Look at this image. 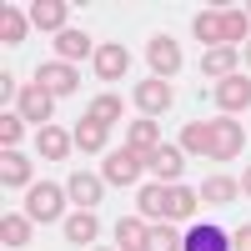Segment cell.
<instances>
[{
    "mask_svg": "<svg viewBox=\"0 0 251 251\" xmlns=\"http://www.w3.org/2000/svg\"><path fill=\"white\" fill-rule=\"evenodd\" d=\"M35 86L50 91V96H71V91H80V75L66 66V60H46V66L35 71Z\"/></svg>",
    "mask_w": 251,
    "mask_h": 251,
    "instance_id": "obj_4",
    "label": "cell"
},
{
    "mask_svg": "<svg viewBox=\"0 0 251 251\" xmlns=\"http://www.w3.org/2000/svg\"><path fill=\"white\" fill-rule=\"evenodd\" d=\"M181 156H186L181 146H161V151H156L151 161H146V166H151V171H156L166 186H176V181H181Z\"/></svg>",
    "mask_w": 251,
    "mask_h": 251,
    "instance_id": "obj_19",
    "label": "cell"
},
{
    "mask_svg": "<svg viewBox=\"0 0 251 251\" xmlns=\"http://www.w3.org/2000/svg\"><path fill=\"white\" fill-rule=\"evenodd\" d=\"M121 111H126V106H121V96H96L86 116H91V121H100V126H106V131H111V126L121 121Z\"/></svg>",
    "mask_w": 251,
    "mask_h": 251,
    "instance_id": "obj_28",
    "label": "cell"
},
{
    "mask_svg": "<svg viewBox=\"0 0 251 251\" xmlns=\"http://www.w3.org/2000/svg\"><path fill=\"white\" fill-rule=\"evenodd\" d=\"M66 196H71V191H60V186H50V181L30 186V191H25V216H30V221H55L60 206H66Z\"/></svg>",
    "mask_w": 251,
    "mask_h": 251,
    "instance_id": "obj_1",
    "label": "cell"
},
{
    "mask_svg": "<svg viewBox=\"0 0 251 251\" xmlns=\"http://www.w3.org/2000/svg\"><path fill=\"white\" fill-rule=\"evenodd\" d=\"M196 196H201V201H211V206H226V201L236 196V181H231V176H221V171H211V176L201 181V191H196Z\"/></svg>",
    "mask_w": 251,
    "mask_h": 251,
    "instance_id": "obj_24",
    "label": "cell"
},
{
    "mask_svg": "<svg viewBox=\"0 0 251 251\" xmlns=\"http://www.w3.org/2000/svg\"><path fill=\"white\" fill-rule=\"evenodd\" d=\"M66 15H71V5L66 0H35L30 5V25H40V30H66Z\"/></svg>",
    "mask_w": 251,
    "mask_h": 251,
    "instance_id": "obj_12",
    "label": "cell"
},
{
    "mask_svg": "<svg viewBox=\"0 0 251 251\" xmlns=\"http://www.w3.org/2000/svg\"><path fill=\"white\" fill-rule=\"evenodd\" d=\"M30 241V216H5V221H0V246H25Z\"/></svg>",
    "mask_w": 251,
    "mask_h": 251,
    "instance_id": "obj_26",
    "label": "cell"
},
{
    "mask_svg": "<svg viewBox=\"0 0 251 251\" xmlns=\"http://www.w3.org/2000/svg\"><path fill=\"white\" fill-rule=\"evenodd\" d=\"M25 136V116H0V146H5V151H15V141Z\"/></svg>",
    "mask_w": 251,
    "mask_h": 251,
    "instance_id": "obj_32",
    "label": "cell"
},
{
    "mask_svg": "<svg viewBox=\"0 0 251 251\" xmlns=\"http://www.w3.org/2000/svg\"><path fill=\"white\" fill-rule=\"evenodd\" d=\"M186 251H231V236L216 231V226H191V236H186Z\"/></svg>",
    "mask_w": 251,
    "mask_h": 251,
    "instance_id": "obj_23",
    "label": "cell"
},
{
    "mask_svg": "<svg viewBox=\"0 0 251 251\" xmlns=\"http://www.w3.org/2000/svg\"><path fill=\"white\" fill-rule=\"evenodd\" d=\"M25 30H30V15L25 10H15V5H0V46H20L25 40Z\"/></svg>",
    "mask_w": 251,
    "mask_h": 251,
    "instance_id": "obj_16",
    "label": "cell"
},
{
    "mask_svg": "<svg viewBox=\"0 0 251 251\" xmlns=\"http://www.w3.org/2000/svg\"><path fill=\"white\" fill-rule=\"evenodd\" d=\"M241 146H246V131H241L231 116L211 121V161H236V156H241Z\"/></svg>",
    "mask_w": 251,
    "mask_h": 251,
    "instance_id": "obj_2",
    "label": "cell"
},
{
    "mask_svg": "<svg viewBox=\"0 0 251 251\" xmlns=\"http://www.w3.org/2000/svg\"><path fill=\"white\" fill-rule=\"evenodd\" d=\"M55 50H60V60H86V55H96V46H91V35H80V30H60L55 35Z\"/></svg>",
    "mask_w": 251,
    "mask_h": 251,
    "instance_id": "obj_22",
    "label": "cell"
},
{
    "mask_svg": "<svg viewBox=\"0 0 251 251\" xmlns=\"http://www.w3.org/2000/svg\"><path fill=\"white\" fill-rule=\"evenodd\" d=\"M216 106L226 111V116H236V111H246L251 106V75H226V80H216Z\"/></svg>",
    "mask_w": 251,
    "mask_h": 251,
    "instance_id": "obj_7",
    "label": "cell"
},
{
    "mask_svg": "<svg viewBox=\"0 0 251 251\" xmlns=\"http://www.w3.org/2000/svg\"><path fill=\"white\" fill-rule=\"evenodd\" d=\"M241 55H246V66H251V46H246V50H241Z\"/></svg>",
    "mask_w": 251,
    "mask_h": 251,
    "instance_id": "obj_35",
    "label": "cell"
},
{
    "mask_svg": "<svg viewBox=\"0 0 251 251\" xmlns=\"http://www.w3.org/2000/svg\"><path fill=\"white\" fill-rule=\"evenodd\" d=\"M131 96H136V106H141L146 116H151V121H156L161 111H171V100H176V91H171V86H166V80H161V75H151V80H141V86H136Z\"/></svg>",
    "mask_w": 251,
    "mask_h": 251,
    "instance_id": "obj_5",
    "label": "cell"
},
{
    "mask_svg": "<svg viewBox=\"0 0 251 251\" xmlns=\"http://www.w3.org/2000/svg\"><path fill=\"white\" fill-rule=\"evenodd\" d=\"M196 206H201V196L191 191V186H166V216L171 221H186V216H196Z\"/></svg>",
    "mask_w": 251,
    "mask_h": 251,
    "instance_id": "obj_17",
    "label": "cell"
},
{
    "mask_svg": "<svg viewBox=\"0 0 251 251\" xmlns=\"http://www.w3.org/2000/svg\"><path fill=\"white\" fill-rule=\"evenodd\" d=\"M75 146H80V151H106V126L91 121V116H80V126H75Z\"/></svg>",
    "mask_w": 251,
    "mask_h": 251,
    "instance_id": "obj_25",
    "label": "cell"
},
{
    "mask_svg": "<svg viewBox=\"0 0 251 251\" xmlns=\"http://www.w3.org/2000/svg\"><path fill=\"white\" fill-rule=\"evenodd\" d=\"M146 251H186V241L171 231V226H151V241H146Z\"/></svg>",
    "mask_w": 251,
    "mask_h": 251,
    "instance_id": "obj_31",
    "label": "cell"
},
{
    "mask_svg": "<svg viewBox=\"0 0 251 251\" xmlns=\"http://www.w3.org/2000/svg\"><path fill=\"white\" fill-rule=\"evenodd\" d=\"M146 241H151V226L146 221H131V216L116 221V246L121 251H146Z\"/></svg>",
    "mask_w": 251,
    "mask_h": 251,
    "instance_id": "obj_20",
    "label": "cell"
},
{
    "mask_svg": "<svg viewBox=\"0 0 251 251\" xmlns=\"http://www.w3.org/2000/svg\"><path fill=\"white\" fill-rule=\"evenodd\" d=\"M91 251H96V246H91Z\"/></svg>",
    "mask_w": 251,
    "mask_h": 251,
    "instance_id": "obj_37",
    "label": "cell"
},
{
    "mask_svg": "<svg viewBox=\"0 0 251 251\" xmlns=\"http://www.w3.org/2000/svg\"><path fill=\"white\" fill-rule=\"evenodd\" d=\"M146 60H151V71H156L161 80H166V75H176V71H181V46H176V35H151Z\"/></svg>",
    "mask_w": 251,
    "mask_h": 251,
    "instance_id": "obj_6",
    "label": "cell"
},
{
    "mask_svg": "<svg viewBox=\"0 0 251 251\" xmlns=\"http://www.w3.org/2000/svg\"><path fill=\"white\" fill-rule=\"evenodd\" d=\"M181 151L211 161V121H191V126H181Z\"/></svg>",
    "mask_w": 251,
    "mask_h": 251,
    "instance_id": "obj_21",
    "label": "cell"
},
{
    "mask_svg": "<svg viewBox=\"0 0 251 251\" xmlns=\"http://www.w3.org/2000/svg\"><path fill=\"white\" fill-rule=\"evenodd\" d=\"M50 111H55V96H50V91H40V86L20 91V116H25V121H35V126H50Z\"/></svg>",
    "mask_w": 251,
    "mask_h": 251,
    "instance_id": "obj_11",
    "label": "cell"
},
{
    "mask_svg": "<svg viewBox=\"0 0 251 251\" xmlns=\"http://www.w3.org/2000/svg\"><path fill=\"white\" fill-rule=\"evenodd\" d=\"M231 251H251V226H241V231L231 236Z\"/></svg>",
    "mask_w": 251,
    "mask_h": 251,
    "instance_id": "obj_33",
    "label": "cell"
},
{
    "mask_svg": "<svg viewBox=\"0 0 251 251\" xmlns=\"http://www.w3.org/2000/svg\"><path fill=\"white\" fill-rule=\"evenodd\" d=\"M0 181H5V186H30V161L15 156V151H5V161H0Z\"/></svg>",
    "mask_w": 251,
    "mask_h": 251,
    "instance_id": "obj_27",
    "label": "cell"
},
{
    "mask_svg": "<svg viewBox=\"0 0 251 251\" xmlns=\"http://www.w3.org/2000/svg\"><path fill=\"white\" fill-rule=\"evenodd\" d=\"M221 30H226V46H241L246 30H251V15L246 10H221Z\"/></svg>",
    "mask_w": 251,
    "mask_h": 251,
    "instance_id": "obj_29",
    "label": "cell"
},
{
    "mask_svg": "<svg viewBox=\"0 0 251 251\" xmlns=\"http://www.w3.org/2000/svg\"><path fill=\"white\" fill-rule=\"evenodd\" d=\"M91 71H96L100 80H121L126 71H131V50H126V46H96Z\"/></svg>",
    "mask_w": 251,
    "mask_h": 251,
    "instance_id": "obj_8",
    "label": "cell"
},
{
    "mask_svg": "<svg viewBox=\"0 0 251 251\" xmlns=\"http://www.w3.org/2000/svg\"><path fill=\"white\" fill-rule=\"evenodd\" d=\"M71 146H75V136H66L55 121H50V126H40V136H35V151L46 156V161H60V156H71Z\"/></svg>",
    "mask_w": 251,
    "mask_h": 251,
    "instance_id": "obj_13",
    "label": "cell"
},
{
    "mask_svg": "<svg viewBox=\"0 0 251 251\" xmlns=\"http://www.w3.org/2000/svg\"><path fill=\"white\" fill-rule=\"evenodd\" d=\"M236 191H241V196H251V171H246V176L236 181Z\"/></svg>",
    "mask_w": 251,
    "mask_h": 251,
    "instance_id": "obj_34",
    "label": "cell"
},
{
    "mask_svg": "<svg viewBox=\"0 0 251 251\" xmlns=\"http://www.w3.org/2000/svg\"><path fill=\"white\" fill-rule=\"evenodd\" d=\"M191 35L201 40L206 50L226 46V30H221V10H196V20H191Z\"/></svg>",
    "mask_w": 251,
    "mask_h": 251,
    "instance_id": "obj_15",
    "label": "cell"
},
{
    "mask_svg": "<svg viewBox=\"0 0 251 251\" xmlns=\"http://www.w3.org/2000/svg\"><path fill=\"white\" fill-rule=\"evenodd\" d=\"M246 15H251V5H246Z\"/></svg>",
    "mask_w": 251,
    "mask_h": 251,
    "instance_id": "obj_36",
    "label": "cell"
},
{
    "mask_svg": "<svg viewBox=\"0 0 251 251\" xmlns=\"http://www.w3.org/2000/svg\"><path fill=\"white\" fill-rule=\"evenodd\" d=\"M131 151H136V156H146V161H151V156L161 151V126H156L151 116L131 121Z\"/></svg>",
    "mask_w": 251,
    "mask_h": 251,
    "instance_id": "obj_14",
    "label": "cell"
},
{
    "mask_svg": "<svg viewBox=\"0 0 251 251\" xmlns=\"http://www.w3.org/2000/svg\"><path fill=\"white\" fill-rule=\"evenodd\" d=\"M236 60H241V50L216 46V50H206V55H201V71L211 75V80H226V75H236Z\"/></svg>",
    "mask_w": 251,
    "mask_h": 251,
    "instance_id": "obj_18",
    "label": "cell"
},
{
    "mask_svg": "<svg viewBox=\"0 0 251 251\" xmlns=\"http://www.w3.org/2000/svg\"><path fill=\"white\" fill-rule=\"evenodd\" d=\"M96 231H100L96 211H71V216H66V241H71V246L91 251V246H96Z\"/></svg>",
    "mask_w": 251,
    "mask_h": 251,
    "instance_id": "obj_10",
    "label": "cell"
},
{
    "mask_svg": "<svg viewBox=\"0 0 251 251\" xmlns=\"http://www.w3.org/2000/svg\"><path fill=\"white\" fill-rule=\"evenodd\" d=\"M136 206H141V216H166V186H141Z\"/></svg>",
    "mask_w": 251,
    "mask_h": 251,
    "instance_id": "obj_30",
    "label": "cell"
},
{
    "mask_svg": "<svg viewBox=\"0 0 251 251\" xmlns=\"http://www.w3.org/2000/svg\"><path fill=\"white\" fill-rule=\"evenodd\" d=\"M141 171H146V156H136L131 146H126V151H111V156H106V166H100V176H106L111 186H131Z\"/></svg>",
    "mask_w": 251,
    "mask_h": 251,
    "instance_id": "obj_3",
    "label": "cell"
},
{
    "mask_svg": "<svg viewBox=\"0 0 251 251\" xmlns=\"http://www.w3.org/2000/svg\"><path fill=\"white\" fill-rule=\"evenodd\" d=\"M66 191H71V201L80 206V211H96V201H100V191H106V176H91V171H75Z\"/></svg>",
    "mask_w": 251,
    "mask_h": 251,
    "instance_id": "obj_9",
    "label": "cell"
}]
</instances>
